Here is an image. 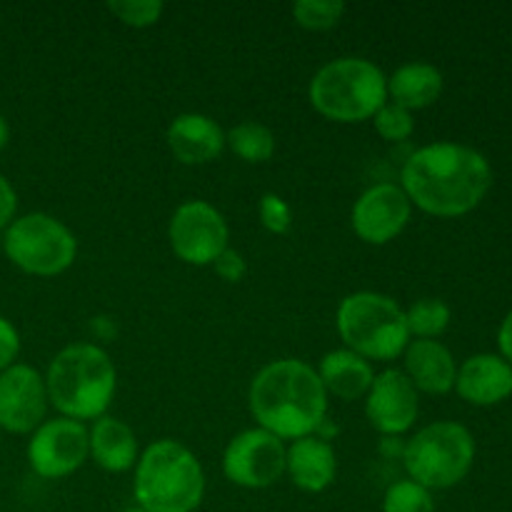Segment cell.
<instances>
[{"label": "cell", "mask_w": 512, "mask_h": 512, "mask_svg": "<svg viewBox=\"0 0 512 512\" xmlns=\"http://www.w3.org/2000/svg\"><path fill=\"white\" fill-rule=\"evenodd\" d=\"M228 238L230 230L223 213L205 200H188L180 205L168 225L170 248L190 265H213L228 248Z\"/></svg>", "instance_id": "9c48e42d"}, {"label": "cell", "mask_w": 512, "mask_h": 512, "mask_svg": "<svg viewBox=\"0 0 512 512\" xmlns=\"http://www.w3.org/2000/svg\"><path fill=\"white\" fill-rule=\"evenodd\" d=\"M108 10L130 28H148L158 23L165 5L160 0H110Z\"/></svg>", "instance_id": "484cf974"}, {"label": "cell", "mask_w": 512, "mask_h": 512, "mask_svg": "<svg viewBox=\"0 0 512 512\" xmlns=\"http://www.w3.org/2000/svg\"><path fill=\"white\" fill-rule=\"evenodd\" d=\"M475 460V440L460 423H433L405 443L403 463L410 480L425 490H445L470 473Z\"/></svg>", "instance_id": "52a82bcc"}, {"label": "cell", "mask_w": 512, "mask_h": 512, "mask_svg": "<svg viewBox=\"0 0 512 512\" xmlns=\"http://www.w3.org/2000/svg\"><path fill=\"white\" fill-rule=\"evenodd\" d=\"M260 223L275 235H285L293 225V213H290V205L285 203L280 195L265 193L260 198Z\"/></svg>", "instance_id": "83f0119b"}, {"label": "cell", "mask_w": 512, "mask_h": 512, "mask_svg": "<svg viewBox=\"0 0 512 512\" xmlns=\"http://www.w3.org/2000/svg\"><path fill=\"white\" fill-rule=\"evenodd\" d=\"M498 340H500V350H503V355L512 363V310L508 318L503 320V325H500Z\"/></svg>", "instance_id": "d6a6232c"}, {"label": "cell", "mask_w": 512, "mask_h": 512, "mask_svg": "<svg viewBox=\"0 0 512 512\" xmlns=\"http://www.w3.org/2000/svg\"><path fill=\"white\" fill-rule=\"evenodd\" d=\"M338 333L345 348L365 360H395L410 343L405 310L390 295L360 290L343 298L338 308Z\"/></svg>", "instance_id": "8992f818"}, {"label": "cell", "mask_w": 512, "mask_h": 512, "mask_svg": "<svg viewBox=\"0 0 512 512\" xmlns=\"http://www.w3.org/2000/svg\"><path fill=\"white\" fill-rule=\"evenodd\" d=\"M460 398L473 405H495L512 395V365L498 355H473L455 375Z\"/></svg>", "instance_id": "e0dca14e"}, {"label": "cell", "mask_w": 512, "mask_h": 512, "mask_svg": "<svg viewBox=\"0 0 512 512\" xmlns=\"http://www.w3.org/2000/svg\"><path fill=\"white\" fill-rule=\"evenodd\" d=\"M380 453L385 458H403L405 440L398 438V435H383V440H380Z\"/></svg>", "instance_id": "1f68e13d"}, {"label": "cell", "mask_w": 512, "mask_h": 512, "mask_svg": "<svg viewBox=\"0 0 512 512\" xmlns=\"http://www.w3.org/2000/svg\"><path fill=\"white\" fill-rule=\"evenodd\" d=\"M15 210H18V195L10 180L0 175V230L8 228L15 220Z\"/></svg>", "instance_id": "4dcf8cb0"}, {"label": "cell", "mask_w": 512, "mask_h": 512, "mask_svg": "<svg viewBox=\"0 0 512 512\" xmlns=\"http://www.w3.org/2000/svg\"><path fill=\"white\" fill-rule=\"evenodd\" d=\"M420 400L418 390L403 370H383L375 375L368 395H365V415L368 423L383 435H403L418 420Z\"/></svg>", "instance_id": "4fadbf2b"}, {"label": "cell", "mask_w": 512, "mask_h": 512, "mask_svg": "<svg viewBox=\"0 0 512 512\" xmlns=\"http://www.w3.org/2000/svg\"><path fill=\"white\" fill-rule=\"evenodd\" d=\"M168 148L180 163L203 165L220 158L225 133L210 115L183 113L168 125Z\"/></svg>", "instance_id": "9a60e30c"}, {"label": "cell", "mask_w": 512, "mask_h": 512, "mask_svg": "<svg viewBox=\"0 0 512 512\" xmlns=\"http://www.w3.org/2000/svg\"><path fill=\"white\" fill-rule=\"evenodd\" d=\"M250 413L258 428L280 440L308 438L328 415V393L318 370L303 360H275L250 383Z\"/></svg>", "instance_id": "7a4b0ae2"}, {"label": "cell", "mask_w": 512, "mask_h": 512, "mask_svg": "<svg viewBox=\"0 0 512 512\" xmlns=\"http://www.w3.org/2000/svg\"><path fill=\"white\" fill-rule=\"evenodd\" d=\"M90 458L108 473H125L138 465V438L133 428L118 418L103 415L88 430Z\"/></svg>", "instance_id": "d6986e66"}, {"label": "cell", "mask_w": 512, "mask_h": 512, "mask_svg": "<svg viewBox=\"0 0 512 512\" xmlns=\"http://www.w3.org/2000/svg\"><path fill=\"white\" fill-rule=\"evenodd\" d=\"M405 375L415 390L443 395L455 388V360L450 350L438 340H410L405 348Z\"/></svg>", "instance_id": "ac0fdd59"}, {"label": "cell", "mask_w": 512, "mask_h": 512, "mask_svg": "<svg viewBox=\"0 0 512 512\" xmlns=\"http://www.w3.org/2000/svg\"><path fill=\"white\" fill-rule=\"evenodd\" d=\"M3 250L13 265L30 275L50 278L75 263L78 240L65 223L48 213H28L5 228Z\"/></svg>", "instance_id": "ba28073f"}, {"label": "cell", "mask_w": 512, "mask_h": 512, "mask_svg": "<svg viewBox=\"0 0 512 512\" xmlns=\"http://www.w3.org/2000/svg\"><path fill=\"white\" fill-rule=\"evenodd\" d=\"M373 118L375 130H378L385 140H390V143H403V140H408L415 130L413 113L395 103H385Z\"/></svg>", "instance_id": "4316f807"}, {"label": "cell", "mask_w": 512, "mask_h": 512, "mask_svg": "<svg viewBox=\"0 0 512 512\" xmlns=\"http://www.w3.org/2000/svg\"><path fill=\"white\" fill-rule=\"evenodd\" d=\"M225 145H230V150L248 163H265L275 153V135L268 125L245 120L230 128V133L225 135Z\"/></svg>", "instance_id": "7402d4cb"}, {"label": "cell", "mask_w": 512, "mask_h": 512, "mask_svg": "<svg viewBox=\"0 0 512 512\" xmlns=\"http://www.w3.org/2000/svg\"><path fill=\"white\" fill-rule=\"evenodd\" d=\"M20 353V335L10 320L0 315V373L15 365V358Z\"/></svg>", "instance_id": "f546056e"}, {"label": "cell", "mask_w": 512, "mask_h": 512, "mask_svg": "<svg viewBox=\"0 0 512 512\" xmlns=\"http://www.w3.org/2000/svg\"><path fill=\"white\" fill-rule=\"evenodd\" d=\"M8 135H10L8 120H5L3 113H0V150H3L5 143H8Z\"/></svg>", "instance_id": "836d02e7"}, {"label": "cell", "mask_w": 512, "mask_h": 512, "mask_svg": "<svg viewBox=\"0 0 512 512\" xmlns=\"http://www.w3.org/2000/svg\"><path fill=\"white\" fill-rule=\"evenodd\" d=\"M285 445L278 435L250 428L235 435L223 453V473L240 488L263 490L285 475Z\"/></svg>", "instance_id": "30bf717a"}, {"label": "cell", "mask_w": 512, "mask_h": 512, "mask_svg": "<svg viewBox=\"0 0 512 512\" xmlns=\"http://www.w3.org/2000/svg\"><path fill=\"white\" fill-rule=\"evenodd\" d=\"M133 490L145 512H193L205 495L203 465L178 440H155L138 458Z\"/></svg>", "instance_id": "277c9868"}, {"label": "cell", "mask_w": 512, "mask_h": 512, "mask_svg": "<svg viewBox=\"0 0 512 512\" xmlns=\"http://www.w3.org/2000/svg\"><path fill=\"white\" fill-rule=\"evenodd\" d=\"M443 93V73L430 63H405L388 78V95L405 110L433 105Z\"/></svg>", "instance_id": "44dd1931"}, {"label": "cell", "mask_w": 512, "mask_h": 512, "mask_svg": "<svg viewBox=\"0 0 512 512\" xmlns=\"http://www.w3.org/2000/svg\"><path fill=\"white\" fill-rule=\"evenodd\" d=\"M320 380L328 395H335L340 400H358L365 398L375 380V370L370 360L363 355L353 353L348 348L330 350L318 368Z\"/></svg>", "instance_id": "ffe728a7"}, {"label": "cell", "mask_w": 512, "mask_h": 512, "mask_svg": "<svg viewBox=\"0 0 512 512\" xmlns=\"http://www.w3.org/2000/svg\"><path fill=\"white\" fill-rule=\"evenodd\" d=\"M45 378L23 363L0 373V428L8 433H35L45 423L48 410Z\"/></svg>", "instance_id": "7c38bea8"}, {"label": "cell", "mask_w": 512, "mask_h": 512, "mask_svg": "<svg viewBox=\"0 0 512 512\" xmlns=\"http://www.w3.org/2000/svg\"><path fill=\"white\" fill-rule=\"evenodd\" d=\"M410 338L435 340L450 325V308L440 298H420L405 310Z\"/></svg>", "instance_id": "603a6c76"}, {"label": "cell", "mask_w": 512, "mask_h": 512, "mask_svg": "<svg viewBox=\"0 0 512 512\" xmlns=\"http://www.w3.org/2000/svg\"><path fill=\"white\" fill-rule=\"evenodd\" d=\"M48 403L70 420H98L110 408L118 388V373L103 348L75 343L60 350L45 373Z\"/></svg>", "instance_id": "3957f363"}, {"label": "cell", "mask_w": 512, "mask_h": 512, "mask_svg": "<svg viewBox=\"0 0 512 512\" xmlns=\"http://www.w3.org/2000/svg\"><path fill=\"white\" fill-rule=\"evenodd\" d=\"M125 512H145L143 508H130V510H125Z\"/></svg>", "instance_id": "e575fe53"}, {"label": "cell", "mask_w": 512, "mask_h": 512, "mask_svg": "<svg viewBox=\"0 0 512 512\" xmlns=\"http://www.w3.org/2000/svg\"><path fill=\"white\" fill-rule=\"evenodd\" d=\"M413 203L395 183H378L365 190L353 205V230L370 245H385L408 225Z\"/></svg>", "instance_id": "5bb4252c"}, {"label": "cell", "mask_w": 512, "mask_h": 512, "mask_svg": "<svg viewBox=\"0 0 512 512\" xmlns=\"http://www.w3.org/2000/svg\"><path fill=\"white\" fill-rule=\"evenodd\" d=\"M88 455V428L70 418L45 420L28 443L30 468L48 480L75 473Z\"/></svg>", "instance_id": "8fae6325"}, {"label": "cell", "mask_w": 512, "mask_h": 512, "mask_svg": "<svg viewBox=\"0 0 512 512\" xmlns=\"http://www.w3.org/2000/svg\"><path fill=\"white\" fill-rule=\"evenodd\" d=\"M343 0H298L293 5L295 23L308 30H328L343 18Z\"/></svg>", "instance_id": "d4e9b609"}, {"label": "cell", "mask_w": 512, "mask_h": 512, "mask_svg": "<svg viewBox=\"0 0 512 512\" xmlns=\"http://www.w3.org/2000/svg\"><path fill=\"white\" fill-rule=\"evenodd\" d=\"M0 250H3V235H0Z\"/></svg>", "instance_id": "d590c367"}, {"label": "cell", "mask_w": 512, "mask_h": 512, "mask_svg": "<svg viewBox=\"0 0 512 512\" xmlns=\"http://www.w3.org/2000/svg\"><path fill=\"white\" fill-rule=\"evenodd\" d=\"M383 512H435L433 495L413 480H400L385 493Z\"/></svg>", "instance_id": "cb8c5ba5"}, {"label": "cell", "mask_w": 512, "mask_h": 512, "mask_svg": "<svg viewBox=\"0 0 512 512\" xmlns=\"http://www.w3.org/2000/svg\"><path fill=\"white\" fill-rule=\"evenodd\" d=\"M285 473L305 493H323L333 485L338 473L333 445L320 440L318 435L293 440V445L285 450Z\"/></svg>", "instance_id": "2e32d148"}, {"label": "cell", "mask_w": 512, "mask_h": 512, "mask_svg": "<svg viewBox=\"0 0 512 512\" xmlns=\"http://www.w3.org/2000/svg\"><path fill=\"white\" fill-rule=\"evenodd\" d=\"M410 203L440 218L470 213L493 183L483 153L458 143H433L415 150L400 173Z\"/></svg>", "instance_id": "6da1fadb"}, {"label": "cell", "mask_w": 512, "mask_h": 512, "mask_svg": "<svg viewBox=\"0 0 512 512\" xmlns=\"http://www.w3.org/2000/svg\"><path fill=\"white\" fill-rule=\"evenodd\" d=\"M213 268L225 283H240V280L245 278V273H248V263H245L243 255L233 248H225L223 253L215 258Z\"/></svg>", "instance_id": "f1b7e54d"}, {"label": "cell", "mask_w": 512, "mask_h": 512, "mask_svg": "<svg viewBox=\"0 0 512 512\" xmlns=\"http://www.w3.org/2000/svg\"><path fill=\"white\" fill-rule=\"evenodd\" d=\"M310 103L338 123L368 120L388 103V78L368 58H338L310 80Z\"/></svg>", "instance_id": "5b68a950"}]
</instances>
